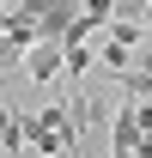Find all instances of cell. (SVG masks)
<instances>
[{
    "label": "cell",
    "instance_id": "obj_1",
    "mask_svg": "<svg viewBox=\"0 0 152 158\" xmlns=\"http://www.w3.org/2000/svg\"><path fill=\"white\" fill-rule=\"evenodd\" d=\"M61 67H67V43H61V37H43L37 49L24 55V73H31V85H49Z\"/></svg>",
    "mask_w": 152,
    "mask_h": 158
},
{
    "label": "cell",
    "instance_id": "obj_2",
    "mask_svg": "<svg viewBox=\"0 0 152 158\" xmlns=\"http://www.w3.org/2000/svg\"><path fill=\"white\" fill-rule=\"evenodd\" d=\"M134 103H122L110 116V158H134V146H140V116H134Z\"/></svg>",
    "mask_w": 152,
    "mask_h": 158
},
{
    "label": "cell",
    "instance_id": "obj_3",
    "mask_svg": "<svg viewBox=\"0 0 152 158\" xmlns=\"http://www.w3.org/2000/svg\"><path fill=\"white\" fill-rule=\"evenodd\" d=\"M128 61H134V49H128V43H116V37H103V67H110L116 79L128 73Z\"/></svg>",
    "mask_w": 152,
    "mask_h": 158
},
{
    "label": "cell",
    "instance_id": "obj_4",
    "mask_svg": "<svg viewBox=\"0 0 152 158\" xmlns=\"http://www.w3.org/2000/svg\"><path fill=\"white\" fill-rule=\"evenodd\" d=\"M85 67H91V49H85V43H67V67H61V73H67V79H85Z\"/></svg>",
    "mask_w": 152,
    "mask_h": 158
},
{
    "label": "cell",
    "instance_id": "obj_5",
    "mask_svg": "<svg viewBox=\"0 0 152 158\" xmlns=\"http://www.w3.org/2000/svg\"><path fill=\"white\" fill-rule=\"evenodd\" d=\"M110 37L134 49V43H140V19H110Z\"/></svg>",
    "mask_w": 152,
    "mask_h": 158
},
{
    "label": "cell",
    "instance_id": "obj_6",
    "mask_svg": "<svg viewBox=\"0 0 152 158\" xmlns=\"http://www.w3.org/2000/svg\"><path fill=\"white\" fill-rule=\"evenodd\" d=\"M85 12H91L97 24H110V19H116V0H85Z\"/></svg>",
    "mask_w": 152,
    "mask_h": 158
},
{
    "label": "cell",
    "instance_id": "obj_7",
    "mask_svg": "<svg viewBox=\"0 0 152 158\" xmlns=\"http://www.w3.org/2000/svg\"><path fill=\"white\" fill-rule=\"evenodd\" d=\"M55 158H73V152H55Z\"/></svg>",
    "mask_w": 152,
    "mask_h": 158
},
{
    "label": "cell",
    "instance_id": "obj_8",
    "mask_svg": "<svg viewBox=\"0 0 152 158\" xmlns=\"http://www.w3.org/2000/svg\"><path fill=\"white\" fill-rule=\"evenodd\" d=\"M0 158H6V152H0Z\"/></svg>",
    "mask_w": 152,
    "mask_h": 158
}]
</instances>
